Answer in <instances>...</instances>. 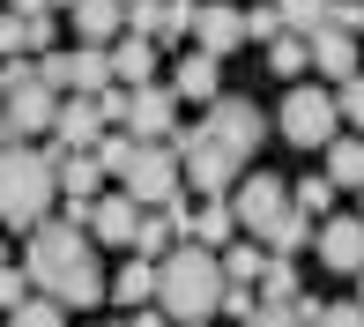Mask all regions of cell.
<instances>
[{
	"label": "cell",
	"instance_id": "obj_23",
	"mask_svg": "<svg viewBox=\"0 0 364 327\" xmlns=\"http://www.w3.org/2000/svg\"><path fill=\"white\" fill-rule=\"evenodd\" d=\"M305 290H297V253H268V268H260V305H297Z\"/></svg>",
	"mask_w": 364,
	"mask_h": 327
},
{
	"label": "cell",
	"instance_id": "obj_32",
	"mask_svg": "<svg viewBox=\"0 0 364 327\" xmlns=\"http://www.w3.org/2000/svg\"><path fill=\"white\" fill-rule=\"evenodd\" d=\"M134 149H141V141H134V134H127V127H112V134H105V141H97V164H105V171H112V178H119V171H127V164H134Z\"/></svg>",
	"mask_w": 364,
	"mask_h": 327
},
{
	"label": "cell",
	"instance_id": "obj_1",
	"mask_svg": "<svg viewBox=\"0 0 364 327\" xmlns=\"http://www.w3.org/2000/svg\"><path fill=\"white\" fill-rule=\"evenodd\" d=\"M23 268H30V283H38L45 298H60L68 313H90L97 298H112L105 268H97V253H90V223H75V216H45L38 231H23Z\"/></svg>",
	"mask_w": 364,
	"mask_h": 327
},
{
	"label": "cell",
	"instance_id": "obj_41",
	"mask_svg": "<svg viewBox=\"0 0 364 327\" xmlns=\"http://www.w3.org/2000/svg\"><path fill=\"white\" fill-rule=\"evenodd\" d=\"M357 305H364V268H357Z\"/></svg>",
	"mask_w": 364,
	"mask_h": 327
},
{
	"label": "cell",
	"instance_id": "obj_31",
	"mask_svg": "<svg viewBox=\"0 0 364 327\" xmlns=\"http://www.w3.org/2000/svg\"><path fill=\"white\" fill-rule=\"evenodd\" d=\"M275 8H283V30H297V38H312L327 23V0H275Z\"/></svg>",
	"mask_w": 364,
	"mask_h": 327
},
{
	"label": "cell",
	"instance_id": "obj_6",
	"mask_svg": "<svg viewBox=\"0 0 364 327\" xmlns=\"http://www.w3.org/2000/svg\"><path fill=\"white\" fill-rule=\"evenodd\" d=\"M119 186L134 193L141 208H171V201H186V156H178L171 141H141L134 164L119 171Z\"/></svg>",
	"mask_w": 364,
	"mask_h": 327
},
{
	"label": "cell",
	"instance_id": "obj_30",
	"mask_svg": "<svg viewBox=\"0 0 364 327\" xmlns=\"http://www.w3.org/2000/svg\"><path fill=\"white\" fill-rule=\"evenodd\" d=\"M23 298H38V283H30L23 260H0V313H15Z\"/></svg>",
	"mask_w": 364,
	"mask_h": 327
},
{
	"label": "cell",
	"instance_id": "obj_22",
	"mask_svg": "<svg viewBox=\"0 0 364 327\" xmlns=\"http://www.w3.org/2000/svg\"><path fill=\"white\" fill-rule=\"evenodd\" d=\"M305 327H364V305L357 298H297L290 305Z\"/></svg>",
	"mask_w": 364,
	"mask_h": 327
},
{
	"label": "cell",
	"instance_id": "obj_36",
	"mask_svg": "<svg viewBox=\"0 0 364 327\" xmlns=\"http://www.w3.org/2000/svg\"><path fill=\"white\" fill-rule=\"evenodd\" d=\"M327 30H364V0H327Z\"/></svg>",
	"mask_w": 364,
	"mask_h": 327
},
{
	"label": "cell",
	"instance_id": "obj_25",
	"mask_svg": "<svg viewBox=\"0 0 364 327\" xmlns=\"http://www.w3.org/2000/svg\"><path fill=\"white\" fill-rule=\"evenodd\" d=\"M312 238H320V216H305V208L290 201V216H283V223L268 231V253H305Z\"/></svg>",
	"mask_w": 364,
	"mask_h": 327
},
{
	"label": "cell",
	"instance_id": "obj_43",
	"mask_svg": "<svg viewBox=\"0 0 364 327\" xmlns=\"http://www.w3.org/2000/svg\"><path fill=\"white\" fill-rule=\"evenodd\" d=\"M0 15H8V0H0Z\"/></svg>",
	"mask_w": 364,
	"mask_h": 327
},
{
	"label": "cell",
	"instance_id": "obj_7",
	"mask_svg": "<svg viewBox=\"0 0 364 327\" xmlns=\"http://www.w3.org/2000/svg\"><path fill=\"white\" fill-rule=\"evenodd\" d=\"M230 208H238V231H245V238H260V245H268V231L290 216V186L268 171V164H245V171H238V186H230Z\"/></svg>",
	"mask_w": 364,
	"mask_h": 327
},
{
	"label": "cell",
	"instance_id": "obj_35",
	"mask_svg": "<svg viewBox=\"0 0 364 327\" xmlns=\"http://www.w3.org/2000/svg\"><path fill=\"white\" fill-rule=\"evenodd\" d=\"M223 313L238 320V327L253 320V313H260V298H253V283H230V290H223Z\"/></svg>",
	"mask_w": 364,
	"mask_h": 327
},
{
	"label": "cell",
	"instance_id": "obj_11",
	"mask_svg": "<svg viewBox=\"0 0 364 327\" xmlns=\"http://www.w3.org/2000/svg\"><path fill=\"white\" fill-rule=\"evenodd\" d=\"M320 268L327 275H357L364 268V216H320Z\"/></svg>",
	"mask_w": 364,
	"mask_h": 327
},
{
	"label": "cell",
	"instance_id": "obj_17",
	"mask_svg": "<svg viewBox=\"0 0 364 327\" xmlns=\"http://www.w3.org/2000/svg\"><path fill=\"white\" fill-rule=\"evenodd\" d=\"M75 30H82V45H119L127 38V0H75Z\"/></svg>",
	"mask_w": 364,
	"mask_h": 327
},
{
	"label": "cell",
	"instance_id": "obj_28",
	"mask_svg": "<svg viewBox=\"0 0 364 327\" xmlns=\"http://www.w3.org/2000/svg\"><path fill=\"white\" fill-rule=\"evenodd\" d=\"M0 327H68V305L38 290V298H23V305H15V313L0 320Z\"/></svg>",
	"mask_w": 364,
	"mask_h": 327
},
{
	"label": "cell",
	"instance_id": "obj_3",
	"mask_svg": "<svg viewBox=\"0 0 364 327\" xmlns=\"http://www.w3.org/2000/svg\"><path fill=\"white\" fill-rule=\"evenodd\" d=\"M60 201V149H30L8 141L0 149V223L8 231H38Z\"/></svg>",
	"mask_w": 364,
	"mask_h": 327
},
{
	"label": "cell",
	"instance_id": "obj_15",
	"mask_svg": "<svg viewBox=\"0 0 364 327\" xmlns=\"http://www.w3.org/2000/svg\"><path fill=\"white\" fill-rule=\"evenodd\" d=\"M171 90H178V104H216L223 97V60L216 53H201V45H193V53H178V68H171Z\"/></svg>",
	"mask_w": 364,
	"mask_h": 327
},
{
	"label": "cell",
	"instance_id": "obj_4",
	"mask_svg": "<svg viewBox=\"0 0 364 327\" xmlns=\"http://www.w3.org/2000/svg\"><path fill=\"white\" fill-rule=\"evenodd\" d=\"M335 134H342V97L312 90V82H290L283 112H275V141H290V149H327Z\"/></svg>",
	"mask_w": 364,
	"mask_h": 327
},
{
	"label": "cell",
	"instance_id": "obj_5",
	"mask_svg": "<svg viewBox=\"0 0 364 327\" xmlns=\"http://www.w3.org/2000/svg\"><path fill=\"white\" fill-rule=\"evenodd\" d=\"M260 134H268L260 97H216V104L201 112V141H216L238 171H245V164H260Z\"/></svg>",
	"mask_w": 364,
	"mask_h": 327
},
{
	"label": "cell",
	"instance_id": "obj_10",
	"mask_svg": "<svg viewBox=\"0 0 364 327\" xmlns=\"http://www.w3.org/2000/svg\"><path fill=\"white\" fill-rule=\"evenodd\" d=\"M127 134H134V141H171L178 134V90H171V82H141V90H134Z\"/></svg>",
	"mask_w": 364,
	"mask_h": 327
},
{
	"label": "cell",
	"instance_id": "obj_2",
	"mask_svg": "<svg viewBox=\"0 0 364 327\" xmlns=\"http://www.w3.org/2000/svg\"><path fill=\"white\" fill-rule=\"evenodd\" d=\"M223 290H230V275H223V253L216 245H171V253L156 260V305L171 313L178 327H201V320H216L223 313Z\"/></svg>",
	"mask_w": 364,
	"mask_h": 327
},
{
	"label": "cell",
	"instance_id": "obj_39",
	"mask_svg": "<svg viewBox=\"0 0 364 327\" xmlns=\"http://www.w3.org/2000/svg\"><path fill=\"white\" fill-rule=\"evenodd\" d=\"M8 15H60L53 0H8Z\"/></svg>",
	"mask_w": 364,
	"mask_h": 327
},
{
	"label": "cell",
	"instance_id": "obj_14",
	"mask_svg": "<svg viewBox=\"0 0 364 327\" xmlns=\"http://www.w3.org/2000/svg\"><path fill=\"white\" fill-rule=\"evenodd\" d=\"M134 231H141V201L134 193H97V208H90V238L97 245H127V253H134Z\"/></svg>",
	"mask_w": 364,
	"mask_h": 327
},
{
	"label": "cell",
	"instance_id": "obj_26",
	"mask_svg": "<svg viewBox=\"0 0 364 327\" xmlns=\"http://www.w3.org/2000/svg\"><path fill=\"white\" fill-rule=\"evenodd\" d=\"M260 268H268V245H260V238H230L223 245V275H230V283H260Z\"/></svg>",
	"mask_w": 364,
	"mask_h": 327
},
{
	"label": "cell",
	"instance_id": "obj_34",
	"mask_svg": "<svg viewBox=\"0 0 364 327\" xmlns=\"http://www.w3.org/2000/svg\"><path fill=\"white\" fill-rule=\"evenodd\" d=\"M335 97H342V127H357V134H364V75L335 82Z\"/></svg>",
	"mask_w": 364,
	"mask_h": 327
},
{
	"label": "cell",
	"instance_id": "obj_8",
	"mask_svg": "<svg viewBox=\"0 0 364 327\" xmlns=\"http://www.w3.org/2000/svg\"><path fill=\"white\" fill-rule=\"evenodd\" d=\"M38 75L53 82L60 97H105L112 82H119V75H112V45H75V53L53 45V53L38 60Z\"/></svg>",
	"mask_w": 364,
	"mask_h": 327
},
{
	"label": "cell",
	"instance_id": "obj_29",
	"mask_svg": "<svg viewBox=\"0 0 364 327\" xmlns=\"http://www.w3.org/2000/svg\"><path fill=\"white\" fill-rule=\"evenodd\" d=\"M335 193H342L335 178H327V171H312V178H297V186H290V201L305 208V216H327V201H335Z\"/></svg>",
	"mask_w": 364,
	"mask_h": 327
},
{
	"label": "cell",
	"instance_id": "obj_21",
	"mask_svg": "<svg viewBox=\"0 0 364 327\" xmlns=\"http://www.w3.org/2000/svg\"><path fill=\"white\" fill-rule=\"evenodd\" d=\"M112 305H127V313H134V305H156V260L149 253H134L119 275H112Z\"/></svg>",
	"mask_w": 364,
	"mask_h": 327
},
{
	"label": "cell",
	"instance_id": "obj_27",
	"mask_svg": "<svg viewBox=\"0 0 364 327\" xmlns=\"http://www.w3.org/2000/svg\"><path fill=\"white\" fill-rule=\"evenodd\" d=\"M305 68H312V38L283 30V38L268 45V75H305Z\"/></svg>",
	"mask_w": 364,
	"mask_h": 327
},
{
	"label": "cell",
	"instance_id": "obj_9",
	"mask_svg": "<svg viewBox=\"0 0 364 327\" xmlns=\"http://www.w3.org/2000/svg\"><path fill=\"white\" fill-rule=\"evenodd\" d=\"M105 164H97V149H60V208H68L75 223H90L97 193H105Z\"/></svg>",
	"mask_w": 364,
	"mask_h": 327
},
{
	"label": "cell",
	"instance_id": "obj_37",
	"mask_svg": "<svg viewBox=\"0 0 364 327\" xmlns=\"http://www.w3.org/2000/svg\"><path fill=\"white\" fill-rule=\"evenodd\" d=\"M245 327H305V320H297V313H290V305H260V313H253V320H245Z\"/></svg>",
	"mask_w": 364,
	"mask_h": 327
},
{
	"label": "cell",
	"instance_id": "obj_38",
	"mask_svg": "<svg viewBox=\"0 0 364 327\" xmlns=\"http://www.w3.org/2000/svg\"><path fill=\"white\" fill-rule=\"evenodd\" d=\"M127 327H171V313H164V305H134V313H127Z\"/></svg>",
	"mask_w": 364,
	"mask_h": 327
},
{
	"label": "cell",
	"instance_id": "obj_19",
	"mask_svg": "<svg viewBox=\"0 0 364 327\" xmlns=\"http://www.w3.org/2000/svg\"><path fill=\"white\" fill-rule=\"evenodd\" d=\"M112 75H119V82H134V90H141V82H156V38L127 30V38L112 45Z\"/></svg>",
	"mask_w": 364,
	"mask_h": 327
},
{
	"label": "cell",
	"instance_id": "obj_20",
	"mask_svg": "<svg viewBox=\"0 0 364 327\" xmlns=\"http://www.w3.org/2000/svg\"><path fill=\"white\" fill-rule=\"evenodd\" d=\"M327 164H320V171L327 178H335V186L342 193H357L364 186V134H335V141H327V149H320Z\"/></svg>",
	"mask_w": 364,
	"mask_h": 327
},
{
	"label": "cell",
	"instance_id": "obj_12",
	"mask_svg": "<svg viewBox=\"0 0 364 327\" xmlns=\"http://www.w3.org/2000/svg\"><path fill=\"white\" fill-rule=\"evenodd\" d=\"M193 45H201V53H238L245 45V8L238 0H201V8H193Z\"/></svg>",
	"mask_w": 364,
	"mask_h": 327
},
{
	"label": "cell",
	"instance_id": "obj_16",
	"mask_svg": "<svg viewBox=\"0 0 364 327\" xmlns=\"http://www.w3.org/2000/svg\"><path fill=\"white\" fill-rule=\"evenodd\" d=\"M60 45V15H0V53L8 60H45Z\"/></svg>",
	"mask_w": 364,
	"mask_h": 327
},
{
	"label": "cell",
	"instance_id": "obj_33",
	"mask_svg": "<svg viewBox=\"0 0 364 327\" xmlns=\"http://www.w3.org/2000/svg\"><path fill=\"white\" fill-rule=\"evenodd\" d=\"M245 38H253V45H275V38H283V8H275V0L245 8Z\"/></svg>",
	"mask_w": 364,
	"mask_h": 327
},
{
	"label": "cell",
	"instance_id": "obj_13",
	"mask_svg": "<svg viewBox=\"0 0 364 327\" xmlns=\"http://www.w3.org/2000/svg\"><path fill=\"white\" fill-rule=\"evenodd\" d=\"M105 134H112V119H105V104H97V97H60L53 149H97Z\"/></svg>",
	"mask_w": 364,
	"mask_h": 327
},
{
	"label": "cell",
	"instance_id": "obj_18",
	"mask_svg": "<svg viewBox=\"0 0 364 327\" xmlns=\"http://www.w3.org/2000/svg\"><path fill=\"white\" fill-rule=\"evenodd\" d=\"M312 68H320L327 82H350L357 75V38H350V30H312Z\"/></svg>",
	"mask_w": 364,
	"mask_h": 327
},
{
	"label": "cell",
	"instance_id": "obj_24",
	"mask_svg": "<svg viewBox=\"0 0 364 327\" xmlns=\"http://www.w3.org/2000/svg\"><path fill=\"white\" fill-rule=\"evenodd\" d=\"M178 245V216L171 208H141V231H134V253H149V260H164Z\"/></svg>",
	"mask_w": 364,
	"mask_h": 327
},
{
	"label": "cell",
	"instance_id": "obj_40",
	"mask_svg": "<svg viewBox=\"0 0 364 327\" xmlns=\"http://www.w3.org/2000/svg\"><path fill=\"white\" fill-rule=\"evenodd\" d=\"M53 8H60V15H75V0H53Z\"/></svg>",
	"mask_w": 364,
	"mask_h": 327
},
{
	"label": "cell",
	"instance_id": "obj_42",
	"mask_svg": "<svg viewBox=\"0 0 364 327\" xmlns=\"http://www.w3.org/2000/svg\"><path fill=\"white\" fill-rule=\"evenodd\" d=\"M357 216H364V186H357Z\"/></svg>",
	"mask_w": 364,
	"mask_h": 327
}]
</instances>
